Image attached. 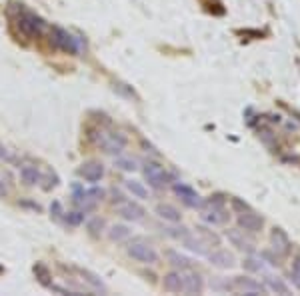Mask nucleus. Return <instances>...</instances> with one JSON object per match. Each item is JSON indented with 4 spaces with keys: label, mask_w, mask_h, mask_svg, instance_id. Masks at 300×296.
Masks as SVG:
<instances>
[{
    "label": "nucleus",
    "mask_w": 300,
    "mask_h": 296,
    "mask_svg": "<svg viewBox=\"0 0 300 296\" xmlns=\"http://www.w3.org/2000/svg\"><path fill=\"white\" fill-rule=\"evenodd\" d=\"M96 144L102 146L104 152L108 154H120L124 148H126V138L122 136L120 132H106V130H100L98 138H96Z\"/></svg>",
    "instance_id": "1"
},
{
    "label": "nucleus",
    "mask_w": 300,
    "mask_h": 296,
    "mask_svg": "<svg viewBox=\"0 0 300 296\" xmlns=\"http://www.w3.org/2000/svg\"><path fill=\"white\" fill-rule=\"evenodd\" d=\"M128 256H132L134 260H139L142 264H156L158 262V252L154 251L150 244L142 242V240H134L128 244Z\"/></svg>",
    "instance_id": "2"
},
{
    "label": "nucleus",
    "mask_w": 300,
    "mask_h": 296,
    "mask_svg": "<svg viewBox=\"0 0 300 296\" xmlns=\"http://www.w3.org/2000/svg\"><path fill=\"white\" fill-rule=\"evenodd\" d=\"M142 172H144V178L148 180V184L152 188H164L166 184L170 183V176L166 174V170L156 162H146Z\"/></svg>",
    "instance_id": "3"
},
{
    "label": "nucleus",
    "mask_w": 300,
    "mask_h": 296,
    "mask_svg": "<svg viewBox=\"0 0 300 296\" xmlns=\"http://www.w3.org/2000/svg\"><path fill=\"white\" fill-rule=\"evenodd\" d=\"M52 42L56 48L68 52V54H76L78 52V38H74L68 34L64 28H52Z\"/></svg>",
    "instance_id": "4"
},
{
    "label": "nucleus",
    "mask_w": 300,
    "mask_h": 296,
    "mask_svg": "<svg viewBox=\"0 0 300 296\" xmlns=\"http://www.w3.org/2000/svg\"><path fill=\"white\" fill-rule=\"evenodd\" d=\"M18 28L22 30L26 36L34 38V36L42 34V30H44V22H42L38 16H34V14H30V12H26L24 16L18 18Z\"/></svg>",
    "instance_id": "5"
},
{
    "label": "nucleus",
    "mask_w": 300,
    "mask_h": 296,
    "mask_svg": "<svg viewBox=\"0 0 300 296\" xmlns=\"http://www.w3.org/2000/svg\"><path fill=\"white\" fill-rule=\"evenodd\" d=\"M174 192H176V196H180V200L186 206H190V208H204V202L200 200V196L196 194V190L190 188L188 184L176 183L174 184Z\"/></svg>",
    "instance_id": "6"
},
{
    "label": "nucleus",
    "mask_w": 300,
    "mask_h": 296,
    "mask_svg": "<svg viewBox=\"0 0 300 296\" xmlns=\"http://www.w3.org/2000/svg\"><path fill=\"white\" fill-rule=\"evenodd\" d=\"M118 214L124 218V220H130V222H139L144 218V208L136 202H128V200H122L118 202Z\"/></svg>",
    "instance_id": "7"
},
{
    "label": "nucleus",
    "mask_w": 300,
    "mask_h": 296,
    "mask_svg": "<svg viewBox=\"0 0 300 296\" xmlns=\"http://www.w3.org/2000/svg\"><path fill=\"white\" fill-rule=\"evenodd\" d=\"M78 174L84 178V180H88V183H98L102 176H104V166L100 164V162H84L82 166H80V170H78Z\"/></svg>",
    "instance_id": "8"
},
{
    "label": "nucleus",
    "mask_w": 300,
    "mask_h": 296,
    "mask_svg": "<svg viewBox=\"0 0 300 296\" xmlns=\"http://www.w3.org/2000/svg\"><path fill=\"white\" fill-rule=\"evenodd\" d=\"M208 260H210V264L212 266H216V268H232L234 264H236V260H234V256H232L228 251H214V252H208Z\"/></svg>",
    "instance_id": "9"
},
{
    "label": "nucleus",
    "mask_w": 300,
    "mask_h": 296,
    "mask_svg": "<svg viewBox=\"0 0 300 296\" xmlns=\"http://www.w3.org/2000/svg\"><path fill=\"white\" fill-rule=\"evenodd\" d=\"M166 292H184V278L182 272H168L162 280Z\"/></svg>",
    "instance_id": "10"
},
{
    "label": "nucleus",
    "mask_w": 300,
    "mask_h": 296,
    "mask_svg": "<svg viewBox=\"0 0 300 296\" xmlns=\"http://www.w3.org/2000/svg\"><path fill=\"white\" fill-rule=\"evenodd\" d=\"M238 224H240V228H244L248 232H258L262 228V218L258 214H254L252 210H248V212H242L238 216Z\"/></svg>",
    "instance_id": "11"
},
{
    "label": "nucleus",
    "mask_w": 300,
    "mask_h": 296,
    "mask_svg": "<svg viewBox=\"0 0 300 296\" xmlns=\"http://www.w3.org/2000/svg\"><path fill=\"white\" fill-rule=\"evenodd\" d=\"M202 218L210 222V224H224L226 220H228V214H226V210L222 208V206H212L208 210L202 212Z\"/></svg>",
    "instance_id": "12"
},
{
    "label": "nucleus",
    "mask_w": 300,
    "mask_h": 296,
    "mask_svg": "<svg viewBox=\"0 0 300 296\" xmlns=\"http://www.w3.org/2000/svg\"><path fill=\"white\" fill-rule=\"evenodd\" d=\"M182 278H184V292H188V294H200L202 292L204 282H202L200 274L188 272V274H182Z\"/></svg>",
    "instance_id": "13"
},
{
    "label": "nucleus",
    "mask_w": 300,
    "mask_h": 296,
    "mask_svg": "<svg viewBox=\"0 0 300 296\" xmlns=\"http://www.w3.org/2000/svg\"><path fill=\"white\" fill-rule=\"evenodd\" d=\"M234 284L238 286V288H242V290H246V294L248 296H254V294H262V292H266V288L260 284V282H256L252 278H242V276H238V278H234Z\"/></svg>",
    "instance_id": "14"
},
{
    "label": "nucleus",
    "mask_w": 300,
    "mask_h": 296,
    "mask_svg": "<svg viewBox=\"0 0 300 296\" xmlns=\"http://www.w3.org/2000/svg\"><path fill=\"white\" fill-rule=\"evenodd\" d=\"M20 178H22V183L26 186H36V184L40 183V172H38V168L36 166H30V164H26L20 168Z\"/></svg>",
    "instance_id": "15"
},
{
    "label": "nucleus",
    "mask_w": 300,
    "mask_h": 296,
    "mask_svg": "<svg viewBox=\"0 0 300 296\" xmlns=\"http://www.w3.org/2000/svg\"><path fill=\"white\" fill-rule=\"evenodd\" d=\"M156 214L168 222H180V210L172 204H158L156 206Z\"/></svg>",
    "instance_id": "16"
},
{
    "label": "nucleus",
    "mask_w": 300,
    "mask_h": 296,
    "mask_svg": "<svg viewBox=\"0 0 300 296\" xmlns=\"http://www.w3.org/2000/svg\"><path fill=\"white\" fill-rule=\"evenodd\" d=\"M272 242H274V251H278L280 254H286L288 248H290V242H288L286 234H284L280 228H274V232H272Z\"/></svg>",
    "instance_id": "17"
},
{
    "label": "nucleus",
    "mask_w": 300,
    "mask_h": 296,
    "mask_svg": "<svg viewBox=\"0 0 300 296\" xmlns=\"http://www.w3.org/2000/svg\"><path fill=\"white\" fill-rule=\"evenodd\" d=\"M166 256H168V260H170V264L174 266V268H180V270H186V268H190V260L186 258L184 254H180V252H174V251H168L166 252Z\"/></svg>",
    "instance_id": "18"
},
{
    "label": "nucleus",
    "mask_w": 300,
    "mask_h": 296,
    "mask_svg": "<svg viewBox=\"0 0 300 296\" xmlns=\"http://www.w3.org/2000/svg\"><path fill=\"white\" fill-rule=\"evenodd\" d=\"M114 166L120 168V170H124V172H134L139 168V162H136V158H132V156H116Z\"/></svg>",
    "instance_id": "19"
},
{
    "label": "nucleus",
    "mask_w": 300,
    "mask_h": 296,
    "mask_svg": "<svg viewBox=\"0 0 300 296\" xmlns=\"http://www.w3.org/2000/svg\"><path fill=\"white\" fill-rule=\"evenodd\" d=\"M182 242H184V246L188 251L196 252V254H206V248H204V242H200L198 238H194L190 232L186 234L184 238H182Z\"/></svg>",
    "instance_id": "20"
},
{
    "label": "nucleus",
    "mask_w": 300,
    "mask_h": 296,
    "mask_svg": "<svg viewBox=\"0 0 300 296\" xmlns=\"http://www.w3.org/2000/svg\"><path fill=\"white\" fill-rule=\"evenodd\" d=\"M128 236H130V228L124 226V224H114V226L108 230V238L112 242H120V240H124Z\"/></svg>",
    "instance_id": "21"
},
{
    "label": "nucleus",
    "mask_w": 300,
    "mask_h": 296,
    "mask_svg": "<svg viewBox=\"0 0 300 296\" xmlns=\"http://www.w3.org/2000/svg\"><path fill=\"white\" fill-rule=\"evenodd\" d=\"M126 188L132 192V196H136V198H148V190L144 188V184L139 183V180H126Z\"/></svg>",
    "instance_id": "22"
},
{
    "label": "nucleus",
    "mask_w": 300,
    "mask_h": 296,
    "mask_svg": "<svg viewBox=\"0 0 300 296\" xmlns=\"http://www.w3.org/2000/svg\"><path fill=\"white\" fill-rule=\"evenodd\" d=\"M34 274H36V278H38V282H40L42 286H52V284H50V272H48V268L42 262H38V264L34 266Z\"/></svg>",
    "instance_id": "23"
},
{
    "label": "nucleus",
    "mask_w": 300,
    "mask_h": 296,
    "mask_svg": "<svg viewBox=\"0 0 300 296\" xmlns=\"http://www.w3.org/2000/svg\"><path fill=\"white\" fill-rule=\"evenodd\" d=\"M226 236H228V240H230L234 246H238V248H248V251H250L248 242L240 236V230H228V232H226Z\"/></svg>",
    "instance_id": "24"
},
{
    "label": "nucleus",
    "mask_w": 300,
    "mask_h": 296,
    "mask_svg": "<svg viewBox=\"0 0 300 296\" xmlns=\"http://www.w3.org/2000/svg\"><path fill=\"white\" fill-rule=\"evenodd\" d=\"M82 220H84V212H82V210L66 212V222H68V224H72V226H78V224H82Z\"/></svg>",
    "instance_id": "25"
},
{
    "label": "nucleus",
    "mask_w": 300,
    "mask_h": 296,
    "mask_svg": "<svg viewBox=\"0 0 300 296\" xmlns=\"http://www.w3.org/2000/svg\"><path fill=\"white\" fill-rule=\"evenodd\" d=\"M268 286H270L272 290L280 292V294H288V286H286L282 280H278V278H268Z\"/></svg>",
    "instance_id": "26"
},
{
    "label": "nucleus",
    "mask_w": 300,
    "mask_h": 296,
    "mask_svg": "<svg viewBox=\"0 0 300 296\" xmlns=\"http://www.w3.org/2000/svg\"><path fill=\"white\" fill-rule=\"evenodd\" d=\"M102 228H104V220H102V218H94V220H90V222H88V230L93 232L94 236H96V234H98Z\"/></svg>",
    "instance_id": "27"
},
{
    "label": "nucleus",
    "mask_w": 300,
    "mask_h": 296,
    "mask_svg": "<svg viewBox=\"0 0 300 296\" xmlns=\"http://www.w3.org/2000/svg\"><path fill=\"white\" fill-rule=\"evenodd\" d=\"M232 208H234L238 214H242V212H248V210H250V206L246 204V202H242L240 198H232Z\"/></svg>",
    "instance_id": "28"
},
{
    "label": "nucleus",
    "mask_w": 300,
    "mask_h": 296,
    "mask_svg": "<svg viewBox=\"0 0 300 296\" xmlns=\"http://www.w3.org/2000/svg\"><path fill=\"white\" fill-rule=\"evenodd\" d=\"M292 282L300 288V258H296V262L292 264Z\"/></svg>",
    "instance_id": "29"
},
{
    "label": "nucleus",
    "mask_w": 300,
    "mask_h": 296,
    "mask_svg": "<svg viewBox=\"0 0 300 296\" xmlns=\"http://www.w3.org/2000/svg\"><path fill=\"white\" fill-rule=\"evenodd\" d=\"M84 276H86V280H88L90 284H94L96 288H100V290H106V288H104V284H102L100 280H96V276H94L93 272H88V270H84Z\"/></svg>",
    "instance_id": "30"
},
{
    "label": "nucleus",
    "mask_w": 300,
    "mask_h": 296,
    "mask_svg": "<svg viewBox=\"0 0 300 296\" xmlns=\"http://www.w3.org/2000/svg\"><path fill=\"white\" fill-rule=\"evenodd\" d=\"M50 212H52V216H54V218H60V216L64 214V212H62V204H60L58 200H54V202L50 204Z\"/></svg>",
    "instance_id": "31"
},
{
    "label": "nucleus",
    "mask_w": 300,
    "mask_h": 296,
    "mask_svg": "<svg viewBox=\"0 0 300 296\" xmlns=\"http://www.w3.org/2000/svg\"><path fill=\"white\" fill-rule=\"evenodd\" d=\"M244 266H246L248 270H260V268H262V264H260L258 260H254V258H248V260L244 262Z\"/></svg>",
    "instance_id": "32"
},
{
    "label": "nucleus",
    "mask_w": 300,
    "mask_h": 296,
    "mask_svg": "<svg viewBox=\"0 0 300 296\" xmlns=\"http://www.w3.org/2000/svg\"><path fill=\"white\" fill-rule=\"evenodd\" d=\"M8 194V188H6V184H4V180H0V198H4Z\"/></svg>",
    "instance_id": "33"
},
{
    "label": "nucleus",
    "mask_w": 300,
    "mask_h": 296,
    "mask_svg": "<svg viewBox=\"0 0 300 296\" xmlns=\"http://www.w3.org/2000/svg\"><path fill=\"white\" fill-rule=\"evenodd\" d=\"M112 196H114V198H112L114 202H122V200H124V198H122V194H120L118 190H112Z\"/></svg>",
    "instance_id": "34"
}]
</instances>
